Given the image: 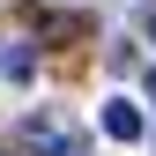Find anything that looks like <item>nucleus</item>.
<instances>
[{"mask_svg": "<svg viewBox=\"0 0 156 156\" xmlns=\"http://www.w3.org/2000/svg\"><path fill=\"white\" fill-rule=\"evenodd\" d=\"M23 149L30 156H82V126L67 112H30L23 119Z\"/></svg>", "mask_w": 156, "mask_h": 156, "instance_id": "obj_1", "label": "nucleus"}, {"mask_svg": "<svg viewBox=\"0 0 156 156\" xmlns=\"http://www.w3.org/2000/svg\"><path fill=\"white\" fill-rule=\"evenodd\" d=\"M141 126H149V119L126 104V97H112V104H104V134H112V141H141Z\"/></svg>", "mask_w": 156, "mask_h": 156, "instance_id": "obj_2", "label": "nucleus"}, {"mask_svg": "<svg viewBox=\"0 0 156 156\" xmlns=\"http://www.w3.org/2000/svg\"><path fill=\"white\" fill-rule=\"evenodd\" d=\"M37 67V45L23 37V45H0V74H30Z\"/></svg>", "mask_w": 156, "mask_h": 156, "instance_id": "obj_3", "label": "nucleus"}]
</instances>
